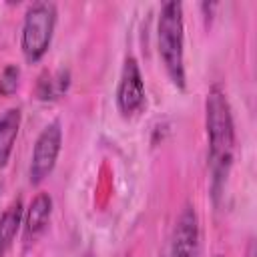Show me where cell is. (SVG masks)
<instances>
[{
	"mask_svg": "<svg viewBox=\"0 0 257 257\" xmlns=\"http://www.w3.org/2000/svg\"><path fill=\"white\" fill-rule=\"evenodd\" d=\"M20 82V66L18 64H6L0 72V96H12L18 90Z\"/></svg>",
	"mask_w": 257,
	"mask_h": 257,
	"instance_id": "obj_11",
	"label": "cell"
},
{
	"mask_svg": "<svg viewBox=\"0 0 257 257\" xmlns=\"http://www.w3.org/2000/svg\"><path fill=\"white\" fill-rule=\"evenodd\" d=\"M215 257H223V255H215Z\"/></svg>",
	"mask_w": 257,
	"mask_h": 257,
	"instance_id": "obj_12",
	"label": "cell"
},
{
	"mask_svg": "<svg viewBox=\"0 0 257 257\" xmlns=\"http://www.w3.org/2000/svg\"><path fill=\"white\" fill-rule=\"evenodd\" d=\"M70 86V72L60 68L56 72H42L36 82V98L38 100H56L60 98Z\"/></svg>",
	"mask_w": 257,
	"mask_h": 257,
	"instance_id": "obj_10",
	"label": "cell"
},
{
	"mask_svg": "<svg viewBox=\"0 0 257 257\" xmlns=\"http://www.w3.org/2000/svg\"><path fill=\"white\" fill-rule=\"evenodd\" d=\"M22 217H24V205L20 197L14 199L0 213V257H6V253L12 249L14 239L22 229Z\"/></svg>",
	"mask_w": 257,
	"mask_h": 257,
	"instance_id": "obj_8",
	"label": "cell"
},
{
	"mask_svg": "<svg viewBox=\"0 0 257 257\" xmlns=\"http://www.w3.org/2000/svg\"><path fill=\"white\" fill-rule=\"evenodd\" d=\"M145 82L141 76V68L135 56H126L122 62L118 86H116V106L124 118L137 116L145 108Z\"/></svg>",
	"mask_w": 257,
	"mask_h": 257,
	"instance_id": "obj_5",
	"label": "cell"
},
{
	"mask_svg": "<svg viewBox=\"0 0 257 257\" xmlns=\"http://www.w3.org/2000/svg\"><path fill=\"white\" fill-rule=\"evenodd\" d=\"M171 257H201V233L195 207L185 205L173 229Z\"/></svg>",
	"mask_w": 257,
	"mask_h": 257,
	"instance_id": "obj_6",
	"label": "cell"
},
{
	"mask_svg": "<svg viewBox=\"0 0 257 257\" xmlns=\"http://www.w3.org/2000/svg\"><path fill=\"white\" fill-rule=\"evenodd\" d=\"M20 120H22V114H20L18 106L8 108L0 116V169L6 167V163L12 155V149H14L16 137H18V128H20Z\"/></svg>",
	"mask_w": 257,
	"mask_h": 257,
	"instance_id": "obj_9",
	"label": "cell"
},
{
	"mask_svg": "<svg viewBox=\"0 0 257 257\" xmlns=\"http://www.w3.org/2000/svg\"><path fill=\"white\" fill-rule=\"evenodd\" d=\"M205 128L209 141V169H211V189L217 199L229 179L233 159H235V122L233 110L225 90L213 84L205 98Z\"/></svg>",
	"mask_w": 257,
	"mask_h": 257,
	"instance_id": "obj_1",
	"label": "cell"
},
{
	"mask_svg": "<svg viewBox=\"0 0 257 257\" xmlns=\"http://www.w3.org/2000/svg\"><path fill=\"white\" fill-rule=\"evenodd\" d=\"M52 215V197L48 193H36L34 199L30 201L28 209L24 211L22 217V237L24 243H34L48 227Z\"/></svg>",
	"mask_w": 257,
	"mask_h": 257,
	"instance_id": "obj_7",
	"label": "cell"
},
{
	"mask_svg": "<svg viewBox=\"0 0 257 257\" xmlns=\"http://www.w3.org/2000/svg\"><path fill=\"white\" fill-rule=\"evenodd\" d=\"M157 48L165 72L173 86L185 90V24H183V4L165 2L157 20Z\"/></svg>",
	"mask_w": 257,
	"mask_h": 257,
	"instance_id": "obj_2",
	"label": "cell"
},
{
	"mask_svg": "<svg viewBox=\"0 0 257 257\" xmlns=\"http://www.w3.org/2000/svg\"><path fill=\"white\" fill-rule=\"evenodd\" d=\"M56 26V4L52 2H34L24 12L20 48L26 62H38L50 48L52 34Z\"/></svg>",
	"mask_w": 257,
	"mask_h": 257,
	"instance_id": "obj_3",
	"label": "cell"
},
{
	"mask_svg": "<svg viewBox=\"0 0 257 257\" xmlns=\"http://www.w3.org/2000/svg\"><path fill=\"white\" fill-rule=\"evenodd\" d=\"M60 147H62V128L58 120H52L40 131L32 147L30 165H28V179L32 185H40L52 173L56 159L60 155Z\"/></svg>",
	"mask_w": 257,
	"mask_h": 257,
	"instance_id": "obj_4",
	"label": "cell"
}]
</instances>
